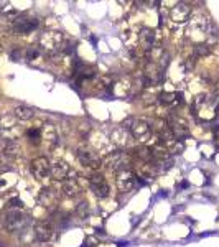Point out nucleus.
<instances>
[{
	"instance_id": "5",
	"label": "nucleus",
	"mask_w": 219,
	"mask_h": 247,
	"mask_svg": "<svg viewBox=\"0 0 219 247\" xmlns=\"http://www.w3.org/2000/svg\"><path fill=\"white\" fill-rule=\"evenodd\" d=\"M168 129L171 130V133L175 135L176 140H185L189 135V127L186 124L185 119L178 115H170L168 117Z\"/></svg>"
},
{
	"instance_id": "3",
	"label": "nucleus",
	"mask_w": 219,
	"mask_h": 247,
	"mask_svg": "<svg viewBox=\"0 0 219 247\" xmlns=\"http://www.w3.org/2000/svg\"><path fill=\"white\" fill-rule=\"evenodd\" d=\"M30 224V216H26L25 213H22V209H10L5 214V228L10 232L20 231Z\"/></svg>"
},
{
	"instance_id": "11",
	"label": "nucleus",
	"mask_w": 219,
	"mask_h": 247,
	"mask_svg": "<svg viewBox=\"0 0 219 247\" xmlns=\"http://www.w3.org/2000/svg\"><path fill=\"white\" fill-rule=\"evenodd\" d=\"M38 20L36 18H26V17H20L13 22V31L18 35H26L30 31H33L38 26Z\"/></svg>"
},
{
	"instance_id": "17",
	"label": "nucleus",
	"mask_w": 219,
	"mask_h": 247,
	"mask_svg": "<svg viewBox=\"0 0 219 247\" xmlns=\"http://www.w3.org/2000/svg\"><path fill=\"white\" fill-rule=\"evenodd\" d=\"M129 135H130V132L125 130L124 127H119L112 132V140H114L119 147H125V145L129 143Z\"/></svg>"
},
{
	"instance_id": "26",
	"label": "nucleus",
	"mask_w": 219,
	"mask_h": 247,
	"mask_svg": "<svg viewBox=\"0 0 219 247\" xmlns=\"http://www.w3.org/2000/svg\"><path fill=\"white\" fill-rule=\"evenodd\" d=\"M35 58H38V50L36 48H30V50L26 51V59H35Z\"/></svg>"
},
{
	"instance_id": "1",
	"label": "nucleus",
	"mask_w": 219,
	"mask_h": 247,
	"mask_svg": "<svg viewBox=\"0 0 219 247\" xmlns=\"http://www.w3.org/2000/svg\"><path fill=\"white\" fill-rule=\"evenodd\" d=\"M122 127L125 129V130H129L132 137H135V139L140 140V142H147V139H150V135H152L150 125L145 122V120H140V119L129 117V119L122 124Z\"/></svg>"
},
{
	"instance_id": "7",
	"label": "nucleus",
	"mask_w": 219,
	"mask_h": 247,
	"mask_svg": "<svg viewBox=\"0 0 219 247\" xmlns=\"http://www.w3.org/2000/svg\"><path fill=\"white\" fill-rule=\"evenodd\" d=\"M50 161L44 157H36L35 160H31V165H30V170H31V175H33L36 180H43L50 175Z\"/></svg>"
},
{
	"instance_id": "15",
	"label": "nucleus",
	"mask_w": 219,
	"mask_h": 247,
	"mask_svg": "<svg viewBox=\"0 0 219 247\" xmlns=\"http://www.w3.org/2000/svg\"><path fill=\"white\" fill-rule=\"evenodd\" d=\"M79 185H78V178H76V173L74 175H71L66 178L64 181H61V193L66 194V196H76V194L79 193Z\"/></svg>"
},
{
	"instance_id": "22",
	"label": "nucleus",
	"mask_w": 219,
	"mask_h": 247,
	"mask_svg": "<svg viewBox=\"0 0 219 247\" xmlns=\"http://www.w3.org/2000/svg\"><path fill=\"white\" fill-rule=\"evenodd\" d=\"M209 53V44L208 43H198L193 46V56L200 58V56H206Z\"/></svg>"
},
{
	"instance_id": "24",
	"label": "nucleus",
	"mask_w": 219,
	"mask_h": 247,
	"mask_svg": "<svg viewBox=\"0 0 219 247\" xmlns=\"http://www.w3.org/2000/svg\"><path fill=\"white\" fill-rule=\"evenodd\" d=\"M76 214L79 216L81 221L86 219V217L89 216V208H87V204H86V203H79V206L76 208Z\"/></svg>"
},
{
	"instance_id": "25",
	"label": "nucleus",
	"mask_w": 219,
	"mask_h": 247,
	"mask_svg": "<svg viewBox=\"0 0 219 247\" xmlns=\"http://www.w3.org/2000/svg\"><path fill=\"white\" fill-rule=\"evenodd\" d=\"M23 201L20 199V198H12L10 199V206H12V209H23Z\"/></svg>"
},
{
	"instance_id": "14",
	"label": "nucleus",
	"mask_w": 219,
	"mask_h": 247,
	"mask_svg": "<svg viewBox=\"0 0 219 247\" xmlns=\"http://www.w3.org/2000/svg\"><path fill=\"white\" fill-rule=\"evenodd\" d=\"M35 237L38 242H48L53 236V228L51 224H48V222L44 221H40L35 224Z\"/></svg>"
},
{
	"instance_id": "20",
	"label": "nucleus",
	"mask_w": 219,
	"mask_h": 247,
	"mask_svg": "<svg viewBox=\"0 0 219 247\" xmlns=\"http://www.w3.org/2000/svg\"><path fill=\"white\" fill-rule=\"evenodd\" d=\"M112 92H114V96H119V97H124L129 94V91H130V84L127 83V81H119V83H112Z\"/></svg>"
},
{
	"instance_id": "18",
	"label": "nucleus",
	"mask_w": 219,
	"mask_h": 247,
	"mask_svg": "<svg viewBox=\"0 0 219 247\" xmlns=\"http://www.w3.org/2000/svg\"><path fill=\"white\" fill-rule=\"evenodd\" d=\"M2 152H3V155L10 157V158L18 157L20 155V145H18V142L17 140H7L5 145H3V148H2Z\"/></svg>"
},
{
	"instance_id": "21",
	"label": "nucleus",
	"mask_w": 219,
	"mask_h": 247,
	"mask_svg": "<svg viewBox=\"0 0 219 247\" xmlns=\"http://www.w3.org/2000/svg\"><path fill=\"white\" fill-rule=\"evenodd\" d=\"M158 99L163 106H176V92H161Z\"/></svg>"
},
{
	"instance_id": "4",
	"label": "nucleus",
	"mask_w": 219,
	"mask_h": 247,
	"mask_svg": "<svg viewBox=\"0 0 219 247\" xmlns=\"http://www.w3.org/2000/svg\"><path fill=\"white\" fill-rule=\"evenodd\" d=\"M87 183H89L91 191L94 193L97 198H107L109 193H111V188H109L105 178L101 175V173H97V171H94L91 176L87 178Z\"/></svg>"
},
{
	"instance_id": "13",
	"label": "nucleus",
	"mask_w": 219,
	"mask_h": 247,
	"mask_svg": "<svg viewBox=\"0 0 219 247\" xmlns=\"http://www.w3.org/2000/svg\"><path fill=\"white\" fill-rule=\"evenodd\" d=\"M191 17V7H188L186 3H176L170 12V18L176 23H183Z\"/></svg>"
},
{
	"instance_id": "2",
	"label": "nucleus",
	"mask_w": 219,
	"mask_h": 247,
	"mask_svg": "<svg viewBox=\"0 0 219 247\" xmlns=\"http://www.w3.org/2000/svg\"><path fill=\"white\" fill-rule=\"evenodd\" d=\"M64 44V36L59 31H44L40 38V46L48 53H58Z\"/></svg>"
},
{
	"instance_id": "9",
	"label": "nucleus",
	"mask_w": 219,
	"mask_h": 247,
	"mask_svg": "<svg viewBox=\"0 0 219 247\" xmlns=\"http://www.w3.org/2000/svg\"><path fill=\"white\" fill-rule=\"evenodd\" d=\"M78 158L84 167L94 170V171L102 167V160H101L94 152H89V150H86V148H79L78 150Z\"/></svg>"
},
{
	"instance_id": "8",
	"label": "nucleus",
	"mask_w": 219,
	"mask_h": 247,
	"mask_svg": "<svg viewBox=\"0 0 219 247\" xmlns=\"http://www.w3.org/2000/svg\"><path fill=\"white\" fill-rule=\"evenodd\" d=\"M58 201H59V193L56 191V189L50 188V186L43 188L38 194V203L41 206H44V208H48V209L56 208V206H58Z\"/></svg>"
},
{
	"instance_id": "10",
	"label": "nucleus",
	"mask_w": 219,
	"mask_h": 247,
	"mask_svg": "<svg viewBox=\"0 0 219 247\" xmlns=\"http://www.w3.org/2000/svg\"><path fill=\"white\" fill-rule=\"evenodd\" d=\"M115 185L119 188V191H132L133 186H135V175L130 170H122V171L117 173Z\"/></svg>"
},
{
	"instance_id": "23",
	"label": "nucleus",
	"mask_w": 219,
	"mask_h": 247,
	"mask_svg": "<svg viewBox=\"0 0 219 247\" xmlns=\"http://www.w3.org/2000/svg\"><path fill=\"white\" fill-rule=\"evenodd\" d=\"M26 135H28V139L33 142V143L38 145V143H40V140H41V129H40V127H36V129H30V130L26 132Z\"/></svg>"
},
{
	"instance_id": "6",
	"label": "nucleus",
	"mask_w": 219,
	"mask_h": 247,
	"mask_svg": "<svg viewBox=\"0 0 219 247\" xmlns=\"http://www.w3.org/2000/svg\"><path fill=\"white\" fill-rule=\"evenodd\" d=\"M105 165L115 173L122 171V170H129L127 168V165H129L127 155H125L122 150H115V152H112L111 155H109V158L105 160Z\"/></svg>"
},
{
	"instance_id": "12",
	"label": "nucleus",
	"mask_w": 219,
	"mask_h": 247,
	"mask_svg": "<svg viewBox=\"0 0 219 247\" xmlns=\"http://www.w3.org/2000/svg\"><path fill=\"white\" fill-rule=\"evenodd\" d=\"M71 173L72 171H71L69 165H68L66 161H56V163H53L51 168H50V176L53 178V180H56V181H64Z\"/></svg>"
},
{
	"instance_id": "19",
	"label": "nucleus",
	"mask_w": 219,
	"mask_h": 247,
	"mask_svg": "<svg viewBox=\"0 0 219 247\" xmlns=\"http://www.w3.org/2000/svg\"><path fill=\"white\" fill-rule=\"evenodd\" d=\"M13 115H15V119H18V120H30V119H33L35 111L28 106H18L13 111Z\"/></svg>"
},
{
	"instance_id": "16",
	"label": "nucleus",
	"mask_w": 219,
	"mask_h": 247,
	"mask_svg": "<svg viewBox=\"0 0 219 247\" xmlns=\"http://www.w3.org/2000/svg\"><path fill=\"white\" fill-rule=\"evenodd\" d=\"M140 44L145 50H153V43H155V30L152 28H142L139 35Z\"/></svg>"
}]
</instances>
